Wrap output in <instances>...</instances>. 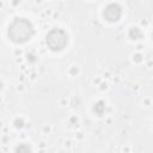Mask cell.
I'll return each instance as SVG.
<instances>
[{
    "label": "cell",
    "mask_w": 153,
    "mask_h": 153,
    "mask_svg": "<svg viewBox=\"0 0 153 153\" xmlns=\"http://www.w3.org/2000/svg\"><path fill=\"white\" fill-rule=\"evenodd\" d=\"M67 42H68V36L63 30L54 29L47 35V44L54 51L62 50L66 47Z\"/></svg>",
    "instance_id": "cell-2"
},
{
    "label": "cell",
    "mask_w": 153,
    "mask_h": 153,
    "mask_svg": "<svg viewBox=\"0 0 153 153\" xmlns=\"http://www.w3.org/2000/svg\"><path fill=\"white\" fill-rule=\"evenodd\" d=\"M17 153H30V148L26 145H20L17 148Z\"/></svg>",
    "instance_id": "cell-4"
},
{
    "label": "cell",
    "mask_w": 153,
    "mask_h": 153,
    "mask_svg": "<svg viewBox=\"0 0 153 153\" xmlns=\"http://www.w3.org/2000/svg\"><path fill=\"white\" fill-rule=\"evenodd\" d=\"M33 35V27L26 19H16L8 27V36L16 43H24Z\"/></svg>",
    "instance_id": "cell-1"
},
{
    "label": "cell",
    "mask_w": 153,
    "mask_h": 153,
    "mask_svg": "<svg viewBox=\"0 0 153 153\" xmlns=\"http://www.w3.org/2000/svg\"><path fill=\"white\" fill-rule=\"evenodd\" d=\"M103 16L109 22H117L121 17V7L117 4H110L103 12Z\"/></svg>",
    "instance_id": "cell-3"
}]
</instances>
